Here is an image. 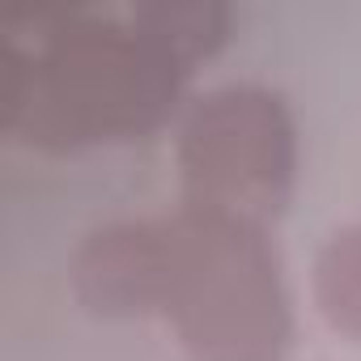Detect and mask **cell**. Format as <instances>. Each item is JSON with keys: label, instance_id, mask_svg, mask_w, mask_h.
<instances>
[{"label": "cell", "instance_id": "1", "mask_svg": "<svg viewBox=\"0 0 361 361\" xmlns=\"http://www.w3.org/2000/svg\"><path fill=\"white\" fill-rule=\"evenodd\" d=\"M35 43L0 51V128L47 153L136 140L170 123L183 94L178 73L128 18L43 9Z\"/></svg>", "mask_w": 361, "mask_h": 361}, {"label": "cell", "instance_id": "2", "mask_svg": "<svg viewBox=\"0 0 361 361\" xmlns=\"http://www.w3.org/2000/svg\"><path fill=\"white\" fill-rule=\"evenodd\" d=\"M161 314L188 361H285L293 302L268 226L178 204Z\"/></svg>", "mask_w": 361, "mask_h": 361}, {"label": "cell", "instance_id": "3", "mask_svg": "<svg viewBox=\"0 0 361 361\" xmlns=\"http://www.w3.org/2000/svg\"><path fill=\"white\" fill-rule=\"evenodd\" d=\"M174 157L188 209L268 226L298 183V123L268 85H217L183 111Z\"/></svg>", "mask_w": 361, "mask_h": 361}, {"label": "cell", "instance_id": "4", "mask_svg": "<svg viewBox=\"0 0 361 361\" xmlns=\"http://www.w3.org/2000/svg\"><path fill=\"white\" fill-rule=\"evenodd\" d=\"M68 276L77 302L98 319L161 314L170 289V217L111 221L90 230Z\"/></svg>", "mask_w": 361, "mask_h": 361}, {"label": "cell", "instance_id": "5", "mask_svg": "<svg viewBox=\"0 0 361 361\" xmlns=\"http://www.w3.org/2000/svg\"><path fill=\"white\" fill-rule=\"evenodd\" d=\"M128 22L183 77H192L230 43L234 9L221 0H149V5L128 9Z\"/></svg>", "mask_w": 361, "mask_h": 361}, {"label": "cell", "instance_id": "6", "mask_svg": "<svg viewBox=\"0 0 361 361\" xmlns=\"http://www.w3.org/2000/svg\"><path fill=\"white\" fill-rule=\"evenodd\" d=\"M314 306L331 331L361 344V221L323 243L314 259Z\"/></svg>", "mask_w": 361, "mask_h": 361}]
</instances>
